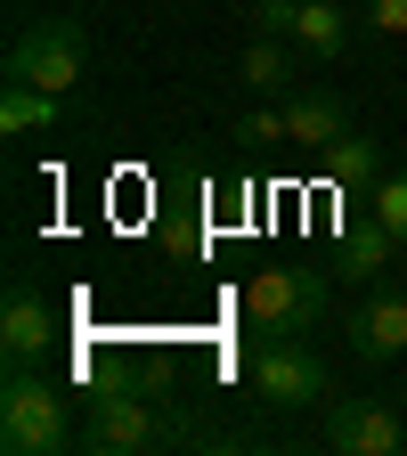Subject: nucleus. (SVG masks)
Instances as JSON below:
<instances>
[{
	"mask_svg": "<svg viewBox=\"0 0 407 456\" xmlns=\"http://www.w3.org/2000/svg\"><path fill=\"white\" fill-rule=\"evenodd\" d=\"M0 448L9 456H57L66 448V391L33 367H9L0 383Z\"/></svg>",
	"mask_w": 407,
	"mask_h": 456,
	"instance_id": "nucleus-1",
	"label": "nucleus"
},
{
	"mask_svg": "<svg viewBox=\"0 0 407 456\" xmlns=\"http://www.w3.org/2000/svg\"><path fill=\"white\" fill-rule=\"evenodd\" d=\"M90 66V33L74 17H33L17 41H9V82H33V90H57L66 98Z\"/></svg>",
	"mask_w": 407,
	"mask_h": 456,
	"instance_id": "nucleus-2",
	"label": "nucleus"
},
{
	"mask_svg": "<svg viewBox=\"0 0 407 456\" xmlns=\"http://www.w3.org/2000/svg\"><path fill=\"white\" fill-rule=\"evenodd\" d=\"M245 318L261 334H310L326 318V277L318 269H253L245 277Z\"/></svg>",
	"mask_w": 407,
	"mask_h": 456,
	"instance_id": "nucleus-3",
	"label": "nucleus"
},
{
	"mask_svg": "<svg viewBox=\"0 0 407 456\" xmlns=\"http://www.w3.org/2000/svg\"><path fill=\"white\" fill-rule=\"evenodd\" d=\"M253 391L269 408H310V399H326V359L302 334H261L253 342Z\"/></svg>",
	"mask_w": 407,
	"mask_h": 456,
	"instance_id": "nucleus-4",
	"label": "nucleus"
},
{
	"mask_svg": "<svg viewBox=\"0 0 407 456\" xmlns=\"http://www.w3.org/2000/svg\"><path fill=\"white\" fill-rule=\"evenodd\" d=\"M180 432H188L180 416L155 424L147 399H131V391H98V399H90V424H82V448H98V456H139V448H171Z\"/></svg>",
	"mask_w": 407,
	"mask_h": 456,
	"instance_id": "nucleus-5",
	"label": "nucleus"
},
{
	"mask_svg": "<svg viewBox=\"0 0 407 456\" xmlns=\"http://www.w3.org/2000/svg\"><path fill=\"white\" fill-rule=\"evenodd\" d=\"M399 416L375 408V399H334L326 408V448L334 456H399Z\"/></svg>",
	"mask_w": 407,
	"mask_h": 456,
	"instance_id": "nucleus-6",
	"label": "nucleus"
},
{
	"mask_svg": "<svg viewBox=\"0 0 407 456\" xmlns=\"http://www.w3.org/2000/svg\"><path fill=\"white\" fill-rule=\"evenodd\" d=\"M49 334H57V318L41 302V285L33 277H9V302H0V351H9V367L49 359Z\"/></svg>",
	"mask_w": 407,
	"mask_h": 456,
	"instance_id": "nucleus-7",
	"label": "nucleus"
},
{
	"mask_svg": "<svg viewBox=\"0 0 407 456\" xmlns=\"http://www.w3.org/2000/svg\"><path fill=\"white\" fill-rule=\"evenodd\" d=\"M351 351L359 359H399L407 351V294L391 277H375V294L351 310Z\"/></svg>",
	"mask_w": 407,
	"mask_h": 456,
	"instance_id": "nucleus-8",
	"label": "nucleus"
},
{
	"mask_svg": "<svg viewBox=\"0 0 407 456\" xmlns=\"http://www.w3.org/2000/svg\"><path fill=\"white\" fill-rule=\"evenodd\" d=\"M285 131H294V147H334L342 131H351V106H342L334 90H294V98H285Z\"/></svg>",
	"mask_w": 407,
	"mask_h": 456,
	"instance_id": "nucleus-9",
	"label": "nucleus"
},
{
	"mask_svg": "<svg viewBox=\"0 0 407 456\" xmlns=\"http://www.w3.org/2000/svg\"><path fill=\"white\" fill-rule=\"evenodd\" d=\"M302 74H310V57H302L294 33H253V49H245V90H294Z\"/></svg>",
	"mask_w": 407,
	"mask_h": 456,
	"instance_id": "nucleus-10",
	"label": "nucleus"
},
{
	"mask_svg": "<svg viewBox=\"0 0 407 456\" xmlns=\"http://www.w3.org/2000/svg\"><path fill=\"white\" fill-rule=\"evenodd\" d=\"M399 253V237H391V228L383 220H351V228H342V253H334V277H383V261Z\"/></svg>",
	"mask_w": 407,
	"mask_h": 456,
	"instance_id": "nucleus-11",
	"label": "nucleus"
},
{
	"mask_svg": "<svg viewBox=\"0 0 407 456\" xmlns=\"http://www.w3.org/2000/svg\"><path fill=\"white\" fill-rule=\"evenodd\" d=\"M351 17H342L334 9V0H302V17H294V41H302V57H310V66H326V57H342V49H351Z\"/></svg>",
	"mask_w": 407,
	"mask_h": 456,
	"instance_id": "nucleus-12",
	"label": "nucleus"
},
{
	"mask_svg": "<svg viewBox=\"0 0 407 456\" xmlns=\"http://www.w3.org/2000/svg\"><path fill=\"white\" fill-rule=\"evenodd\" d=\"M57 114H66V98H57V90H33V82H9V90H0V131H9V139L57 131Z\"/></svg>",
	"mask_w": 407,
	"mask_h": 456,
	"instance_id": "nucleus-13",
	"label": "nucleus"
},
{
	"mask_svg": "<svg viewBox=\"0 0 407 456\" xmlns=\"http://www.w3.org/2000/svg\"><path fill=\"white\" fill-rule=\"evenodd\" d=\"M326 180H334V188H375V180H383V139L342 131V139L326 147Z\"/></svg>",
	"mask_w": 407,
	"mask_h": 456,
	"instance_id": "nucleus-14",
	"label": "nucleus"
},
{
	"mask_svg": "<svg viewBox=\"0 0 407 456\" xmlns=\"http://www.w3.org/2000/svg\"><path fill=\"white\" fill-rule=\"evenodd\" d=\"M375 220L391 228L399 245H407V171H391V180H375Z\"/></svg>",
	"mask_w": 407,
	"mask_h": 456,
	"instance_id": "nucleus-15",
	"label": "nucleus"
},
{
	"mask_svg": "<svg viewBox=\"0 0 407 456\" xmlns=\"http://www.w3.org/2000/svg\"><path fill=\"white\" fill-rule=\"evenodd\" d=\"M237 139H245V147H285V139H294V131H285V106L245 114V123H237Z\"/></svg>",
	"mask_w": 407,
	"mask_h": 456,
	"instance_id": "nucleus-16",
	"label": "nucleus"
},
{
	"mask_svg": "<svg viewBox=\"0 0 407 456\" xmlns=\"http://www.w3.org/2000/svg\"><path fill=\"white\" fill-rule=\"evenodd\" d=\"M367 33L375 41H399L407 33V0H367Z\"/></svg>",
	"mask_w": 407,
	"mask_h": 456,
	"instance_id": "nucleus-17",
	"label": "nucleus"
},
{
	"mask_svg": "<svg viewBox=\"0 0 407 456\" xmlns=\"http://www.w3.org/2000/svg\"><path fill=\"white\" fill-rule=\"evenodd\" d=\"M302 0H253V33H294Z\"/></svg>",
	"mask_w": 407,
	"mask_h": 456,
	"instance_id": "nucleus-18",
	"label": "nucleus"
}]
</instances>
